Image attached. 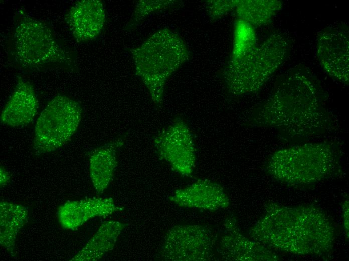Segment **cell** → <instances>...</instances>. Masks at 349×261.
<instances>
[{"instance_id": "obj_1", "label": "cell", "mask_w": 349, "mask_h": 261, "mask_svg": "<svg viewBox=\"0 0 349 261\" xmlns=\"http://www.w3.org/2000/svg\"><path fill=\"white\" fill-rule=\"evenodd\" d=\"M248 123L274 128L283 137L293 139L323 133L333 121L313 77L295 70L285 75L268 99L253 112Z\"/></svg>"}, {"instance_id": "obj_2", "label": "cell", "mask_w": 349, "mask_h": 261, "mask_svg": "<svg viewBox=\"0 0 349 261\" xmlns=\"http://www.w3.org/2000/svg\"><path fill=\"white\" fill-rule=\"evenodd\" d=\"M7 51L10 63L23 72L78 70L73 52L58 38L48 25L23 9L14 17Z\"/></svg>"}, {"instance_id": "obj_3", "label": "cell", "mask_w": 349, "mask_h": 261, "mask_svg": "<svg viewBox=\"0 0 349 261\" xmlns=\"http://www.w3.org/2000/svg\"><path fill=\"white\" fill-rule=\"evenodd\" d=\"M130 51L135 75L146 87L154 104L160 106L166 82L190 58L185 42L174 31L164 28Z\"/></svg>"}, {"instance_id": "obj_4", "label": "cell", "mask_w": 349, "mask_h": 261, "mask_svg": "<svg viewBox=\"0 0 349 261\" xmlns=\"http://www.w3.org/2000/svg\"><path fill=\"white\" fill-rule=\"evenodd\" d=\"M288 50L286 38L273 33L241 59L229 61L222 77L231 95L256 92L283 63Z\"/></svg>"}, {"instance_id": "obj_5", "label": "cell", "mask_w": 349, "mask_h": 261, "mask_svg": "<svg viewBox=\"0 0 349 261\" xmlns=\"http://www.w3.org/2000/svg\"><path fill=\"white\" fill-rule=\"evenodd\" d=\"M337 150L327 143L306 144L273 154L265 167L274 178L294 184H311L329 176L338 167Z\"/></svg>"}, {"instance_id": "obj_6", "label": "cell", "mask_w": 349, "mask_h": 261, "mask_svg": "<svg viewBox=\"0 0 349 261\" xmlns=\"http://www.w3.org/2000/svg\"><path fill=\"white\" fill-rule=\"evenodd\" d=\"M82 108L74 99L59 94L44 107L36 120L33 151L37 156L52 152L69 142L81 123Z\"/></svg>"}, {"instance_id": "obj_7", "label": "cell", "mask_w": 349, "mask_h": 261, "mask_svg": "<svg viewBox=\"0 0 349 261\" xmlns=\"http://www.w3.org/2000/svg\"><path fill=\"white\" fill-rule=\"evenodd\" d=\"M216 239L208 228L195 224L178 225L166 233L159 251L165 261L213 259Z\"/></svg>"}, {"instance_id": "obj_8", "label": "cell", "mask_w": 349, "mask_h": 261, "mask_svg": "<svg viewBox=\"0 0 349 261\" xmlns=\"http://www.w3.org/2000/svg\"><path fill=\"white\" fill-rule=\"evenodd\" d=\"M153 143L160 157L172 169L184 176L190 175L196 162L192 133L182 119H176L154 139Z\"/></svg>"}, {"instance_id": "obj_9", "label": "cell", "mask_w": 349, "mask_h": 261, "mask_svg": "<svg viewBox=\"0 0 349 261\" xmlns=\"http://www.w3.org/2000/svg\"><path fill=\"white\" fill-rule=\"evenodd\" d=\"M348 35L339 29L324 30L318 35L317 55L325 71L345 84L348 83Z\"/></svg>"}, {"instance_id": "obj_10", "label": "cell", "mask_w": 349, "mask_h": 261, "mask_svg": "<svg viewBox=\"0 0 349 261\" xmlns=\"http://www.w3.org/2000/svg\"><path fill=\"white\" fill-rule=\"evenodd\" d=\"M225 232L217 249L221 259L226 261L274 260L277 256L269 247L243 236L233 217L226 219Z\"/></svg>"}, {"instance_id": "obj_11", "label": "cell", "mask_w": 349, "mask_h": 261, "mask_svg": "<svg viewBox=\"0 0 349 261\" xmlns=\"http://www.w3.org/2000/svg\"><path fill=\"white\" fill-rule=\"evenodd\" d=\"M106 10L101 0H81L67 11L64 20L78 43L93 40L101 34L106 22Z\"/></svg>"}, {"instance_id": "obj_12", "label": "cell", "mask_w": 349, "mask_h": 261, "mask_svg": "<svg viewBox=\"0 0 349 261\" xmlns=\"http://www.w3.org/2000/svg\"><path fill=\"white\" fill-rule=\"evenodd\" d=\"M121 209L111 197H90L65 202L58 207L57 216L63 229L74 231L92 218L107 216Z\"/></svg>"}, {"instance_id": "obj_13", "label": "cell", "mask_w": 349, "mask_h": 261, "mask_svg": "<svg viewBox=\"0 0 349 261\" xmlns=\"http://www.w3.org/2000/svg\"><path fill=\"white\" fill-rule=\"evenodd\" d=\"M170 200L180 207L204 211L225 209L230 204L229 198L223 188L208 179H199L176 190Z\"/></svg>"}, {"instance_id": "obj_14", "label": "cell", "mask_w": 349, "mask_h": 261, "mask_svg": "<svg viewBox=\"0 0 349 261\" xmlns=\"http://www.w3.org/2000/svg\"><path fill=\"white\" fill-rule=\"evenodd\" d=\"M38 108L33 85L18 77L14 90L1 111V122L13 127L27 125L34 120Z\"/></svg>"}, {"instance_id": "obj_15", "label": "cell", "mask_w": 349, "mask_h": 261, "mask_svg": "<svg viewBox=\"0 0 349 261\" xmlns=\"http://www.w3.org/2000/svg\"><path fill=\"white\" fill-rule=\"evenodd\" d=\"M123 143V139L119 138L90 153L89 175L97 194L104 193L112 182L118 166V152Z\"/></svg>"}, {"instance_id": "obj_16", "label": "cell", "mask_w": 349, "mask_h": 261, "mask_svg": "<svg viewBox=\"0 0 349 261\" xmlns=\"http://www.w3.org/2000/svg\"><path fill=\"white\" fill-rule=\"evenodd\" d=\"M126 224L116 220L103 222L71 261H97L113 250Z\"/></svg>"}, {"instance_id": "obj_17", "label": "cell", "mask_w": 349, "mask_h": 261, "mask_svg": "<svg viewBox=\"0 0 349 261\" xmlns=\"http://www.w3.org/2000/svg\"><path fill=\"white\" fill-rule=\"evenodd\" d=\"M29 210L23 205L1 200L0 202V244L12 257L16 255L18 235L28 222Z\"/></svg>"}, {"instance_id": "obj_18", "label": "cell", "mask_w": 349, "mask_h": 261, "mask_svg": "<svg viewBox=\"0 0 349 261\" xmlns=\"http://www.w3.org/2000/svg\"><path fill=\"white\" fill-rule=\"evenodd\" d=\"M282 5L276 0H238L236 13L238 19L252 26H260L268 24Z\"/></svg>"}, {"instance_id": "obj_19", "label": "cell", "mask_w": 349, "mask_h": 261, "mask_svg": "<svg viewBox=\"0 0 349 261\" xmlns=\"http://www.w3.org/2000/svg\"><path fill=\"white\" fill-rule=\"evenodd\" d=\"M256 42L253 26L237 19L234 25L233 48L229 61H235L243 57L257 46Z\"/></svg>"}, {"instance_id": "obj_20", "label": "cell", "mask_w": 349, "mask_h": 261, "mask_svg": "<svg viewBox=\"0 0 349 261\" xmlns=\"http://www.w3.org/2000/svg\"><path fill=\"white\" fill-rule=\"evenodd\" d=\"M182 2L168 0H139L134 6L131 16L124 30L134 29L146 17L155 12L179 7Z\"/></svg>"}, {"instance_id": "obj_21", "label": "cell", "mask_w": 349, "mask_h": 261, "mask_svg": "<svg viewBox=\"0 0 349 261\" xmlns=\"http://www.w3.org/2000/svg\"><path fill=\"white\" fill-rule=\"evenodd\" d=\"M238 1V0L207 1L206 9L209 16L213 21L219 19L235 8Z\"/></svg>"}, {"instance_id": "obj_22", "label": "cell", "mask_w": 349, "mask_h": 261, "mask_svg": "<svg viewBox=\"0 0 349 261\" xmlns=\"http://www.w3.org/2000/svg\"><path fill=\"white\" fill-rule=\"evenodd\" d=\"M11 176L9 172L2 166L0 167L1 188L7 186L10 182Z\"/></svg>"}, {"instance_id": "obj_23", "label": "cell", "mask_w": 349, "mask_h": 261, "mask_svg": "<svg viewBox=\"0 0 349 261\" xmlns=\"http://www.w3.org/2000/svg\"><path fill=\"white\" fill-rule=\"evenodd\" d=\"M346 205H345V212H344V224H345V230L347 231V234H348V202H346Z\"/></svg>"}]
</instances>
